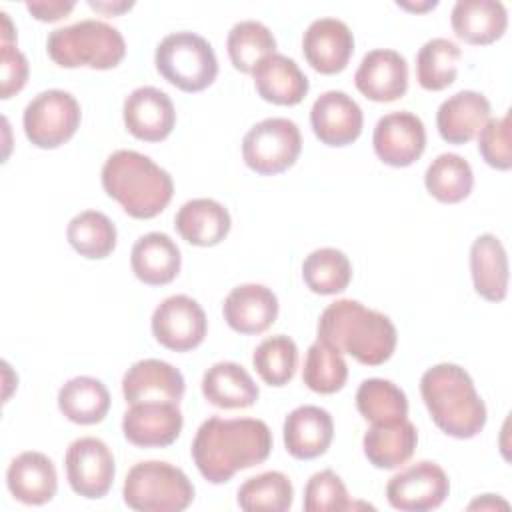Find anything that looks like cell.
Here are the masks:
<instances>
[{"instance_id":"1","label":"cell","mask_w":512,"mask_h":512,"mask_svg":"<svg viewBox=\"0 0 512 512\" xmlns=\"http://www.w3.org/2000/svg\"><path fill=\"white\" fill-rule=\"evenodd\" d=\"M272 452V432L258 418L210 416L192 440V458L210 484H224L236 472L262 464Z\"/></svg>"},{"instance_id":"2","label":"cell","mask_w":512,"mask_h":512,"mask_svg":"<svg viewBox=\"0 0 512 512\" xmlns=\"http://www.w3.org/2000/svg\"><path fill=\"white\" fill-rule=\"evenodd\" d=\"M318 340L364 366H380L394 354L398 334L386 314L358 300H336L318 318Z\"/></svg>"},{"instance_id":"3","label":"cell","mask_w":512,"mask_h":512,"mask_svg":"<svg viewBox=\"0 0 512 512\" xmlns=\"http://www.w3.org/2000/svg\"><path fill=\"white\" fill-rule=\"evenodd\" d=\"M420 394L434 424L458 440L474 438L486 424V404L470 374L450 362L428 368L420 378Z\"/></svg>"},{"instance_id":"4","label":"cell","mask_w":512,"mask_h":512,"mask_svg":"<svg viewBox=\"0 0 512 512\" xmlns=\"http://www.w3.org/2000/svg\"><path fill=\"white\" fill-rule=\"evenodd\" d=\"M102 188L128 216L138 220L158 216L174 196L172 176L136 150H116L106 158Z\"/></svg>"},{"instance_id":"5","label":"cell","mask_w":512,"mask_h":512,"mask_svg":"<svg viewBox=\"0 0 512 512\" xmlns=\"http://www.w3.org/2000/svg\"><path fill=\"white\" fill-rule=\"evenodd\" d=\"M46 52L62 68H116L126 56V42L118 28L102 20H80L56 28L46 38Z\"/></svg>"},{"instance_id":"6","label":"cell","mask_w":512,"mask_h":512,"mask_svg":"<svg viewBox=\"0 0 512 512\" xmlns=\"http://www.w3.org/2000/svg\"><path fill=\"white\" fill-rule=\"evenodd\" d=\"M124 504L138 512H180L194 500V486L188 476L160 460L134 464L122 486Z\"/></svg>"},{"instance_id":"7","label":"cell","mask_w":512,"mask_h":512,"mask_svg":"<svg viewBox=\"0 0 512 512\" xmlns=\"http://www.w3.org/2000/svg\"><path fill=\"white\" fill-rule=\"evenodd\" d=\"M158 74L182 92H200L218 76V60L210 42L194 32H172L154 52Z\"/></svg>"},{"instance_id":"8","label":"cell","mask_w":512,"mask_h":512,"mask_svg":"<svg viewBox=\"0 0 512 512\" xmlns=\"http://www.w3.org/2000/svg\"><path fill=\"white\" fill-rule=\"evenodd\" d=\"M302 136L288 118H266L254 124L242 140L244 164L260 176H274L298 160Z\"/></svg>"},{"instance_id":"9","label":"cell","mask_w":512,"mask_h":512,"mask_svg":"<svg viewBox=\"0 0 512 512\" xmlns=\"http://www.w3.org/2000/svg\"><path fill=\"white\" fill-rule=\"evenodd\" d=\"M82 120L78 100L64 90L52 88L36 94L24 108L22 126L26 138L44 150H52L68 142Z\"/></svg>"},{"instance_id":"10","label":"cell","mask_w":512,"mask_h":512,"mask_svg":"<svg viewBox=\"0 0 512 512\" xmlns=\"http://www.w3.org/2000/svg\"><path fill=\"white\" fill-rule=\"evenodd\" d=\"M64 466L70 488L82 498L98 500L112 488L116 464L110 448L100 438L74 440L66 450Z\"/></svg>"},{"instance_id":"11","label":"cell","mask_w":512,"mask_h":512,"mask_svg":"<svg viewBox=\"0 0 512 512\" xmlns=\"http://www.w3.org/2000/svg\"><path fill=\"white\" fill-rule=\"evenodd\" d=\"M208 320L202 306L186 296L176 294L162 300L152 314V334L156 342L174 352H188L206 338Z\"/></svg>"},{"instance_id":"12","label":"cell","mask_w":512,"mask_h":512,"mask_svg":"<svg viewBox=\"0 0 512 512\" xmlns=\"http://www.w3.org/2000/svg\"><path fill=\"white\" fill-rule=\"evenodd\" d=\"M450 492L446 472L430 460L416 462L392 476L386 484V498L402 512H426L438 508Z\"/></svg>"},{"instance_id":"13","label":"cell","mask_w":512,"mask_h":512,"mask_svg":"<svg viewBox=\"0 0 512 512\" xmlns=\"http://www.w3.org/2000/svg\"><path fill=\"white\" fill-rule=\"evenodd\" d=\"M372 144L384 164L406 168L424 154L426 130L416 114L408 110L390 112L376 122Z\"/></svg>"},{"instance_id":"14","label":"cell","mask_w":512,"mask_h":512,"mask_svg":"<svg viewBox=\"0 0 512 512\" xmlns=\"http://www.w3.org/2000/svg\"><path fill=\"white\" fill-rule=\"evenodd\" d=\"M182 412L174 402L130 404L122 418L124 438L138 448H164L176 442L182 432Z\"/></svg>"},{"instance_id":"15","label":"cell","mask_w":512,"mask_h":512,"mask_svg":"<svg viewBox=\"0 0 512 512\" xmlns=\"http://www.w3.org/2000/svg\"><path fill=\"white\" fill-rule=\"evenodd\" d=\"M126 130L144 142H162L176 124V110L166 92L154 86L132 90L122 108Z\"/></svg>"},{"instance_id":"16","label":"cell","mask_w":512,"mask_h":512,"mask_svg":"<svg viewBox=\"0 0 512 512\" xmlns=\"http://www.w3.org/2000/svg\"><path fill=\"white\" fill-rule=\"evenodd\" d=\"M310 124L322 144L340 148L360 136L364 114L352 96L340 90H328L314 100Z\"/></svg>"},{"instance_id":"17","label":"cell","mask_w":512,"mask_h":512,"mask_svg":"<svg viewBox=\"0 0 512 512\" xmlns=\"http://www.w3.org/2000/svg\"><path fill=\"white\" fill-rule=\"evenodd\" d=\"M302 52L316 72L338 74L354 54V34L338 18H318L302 36Z\"/></svg>"},{"instance_id":"18","label":"cell","mask_w":512,"mask_h":512,"mask_svg":"<svg viewBox=\"0 0 512 512\" xmlns=\"http://www.w3.org/2000/svg\"><path fill=\"white\" fill-rule=\"evenodd\" d=\"M354 84L372 102H394L408 90L406 58L388 48L370 50L354 74Z\"/></svg>"},{"instance_id":"19","label":"cell","mask_w":512,"mask_h":512,"mask_svg":"<svg viewBox=\"0 0 512 512\" xmlns=\"http://www.w3.org/2000/svg\"><path fill=\"white\" fill-rule=\"evenodd\" d=\"M122 394L128 404L138 402H174L184 396V376L172 364L158 358L134 362L122 378Z\"/></svg>"},{"instance_id":"20","label":"cell","mask_w":512,"mask_h":512,"mask_svg":"<svg viewBox=\"0 0 512 512\" xmlns=\"http://www.w3.org/2000/svg\"><path fill=\"white\" fill-rule=\"evenodd\" d=\"M226 324L238 334H262L278 318V298L262 284H240L222 304Z\"/></svg>"},{"instance_id":"21","label":"cell","mask_w":512,"mask_h":512,"mask_svg":"<svg viewBox=\"0 0 512 512\" xmlns=\"http://www.w3.org/2000/svg\"><path fill=\"white\" fill-rule=\"evenodd\" d=\"M282 432L286 452L292 458L312 460L330 448L334 438V422L328 410L304 404L286 416Z\"/></svg>"},{"instance_id":"22","label":"cell","mask_w":512,"mask_h":512,"mask_svg":"<svg viewBox=\"0 0 512 512\" xmlns=\"http://www.w3.org/2000/svg\"><path fill=\"white\" fill-rule=\"evenodd\" d=\"M6 484L18 502L40 506L56 496L58 474L54 462L46 454L28 450L10 462Z\"/></svg>"},{"instance_id":"23","label":"cell","mask_w":512,"mask_h":512,"mask_svg":"<svg viewBox=\"0 0 512 512\" xmlns=\"http://www.w3.org/2000/svg\"><path fill=\"white\" fill-rule=\"evenodd\" d=\"M490 102L474 90H462L446 98L436 112V126L444 142L462 146L470 142L490 120Z\"/></svg>"},{"instance_id":"24","label":"cell","mask_w":512,"mask_h":512,"mask_svg":"<svg viewBox=\"0 0 512 512\" xmlns=\"http://www.w3.org/2000/svg\"><path fill=\"white\" fill-rule=\"evenodd\" d=\"M252 78L258 96L278 106L300 104L310 88L308 78L300 66L284 54L266 56L252 70Z\"/></svg>"},{"instance_id":"25","label":"cell","mask_w":512,"mask_h":512,"mask_svg":"<svg viewBox=\"0 0 512 512\" xmlns=\"http://www.w3.org/2000/svg\"><path fill=\"white\" fill-rule=\"evenodd\" d=\"M134 276L148 286L170 284L182 266L180 248L164 232H148L140 236L130 254Z\"/></svg>"},{"instance_id":"26","label":"cell","mask_w":512,"mask_h":512,"mask_svg":"<svg viewBox=\"0 0 512 512\" xmlns=\"http://www.w3.org/2000/svg\"><path fill=\"white\" fill-rule=\"evenodd\" d=\"M418 444L416 426L408 418L372 424L362 440L364 456L376 468L392 470L406 464Z\"/></svg>"},{"instance_id":"27","label":"cell","mask_w":512,"mask_h":512,"mask_svg":"<svg viewBox=\"0 0 512 512\" xmlns=\"http://www.w3.org/2000/svg\"><path fill=\"white\" fill-rule=\"evenodd\" d=\"M450 24L466 44L486 46L506 32L508 12L498 0H458L452 8Z\"/></svg>"},{"instance_id":"28","label":"cell","mask_w":512,"mask_h":512,"mask_svg":"<svg viewBox=\"0 0 512 512\" xmlns=\"http://www.w3.org/2000/svg\"><path fill=\"white\" fill-rule=\"evenodd\" d=\"M178 234L192 246L220 244L232 226L230 212L212 198H194L180 206L174 218Z\"/></svg>"},{"instance_id":"29","label":"cell","mask_w":512,"mask_h":512,"mask_svg":"<svg viewBox=\"0 0 512 512\" xmlns=\"http://www.w3.org/2000/svg\"><path fill=\"white\" fill-rule=\"evenodd\" d=\"M474 290L488 302H502L508 294V256L494 234H480L470 246Z\"/></svg>"},{"instance_id":"30","label":"cell","mask_w":512,"mask_h":512,"mask_svg":"<svg viewBox=\"0 0 512 512\" xmlns=\"http://www.w3.org/2000/svg\"><path fill=\"white\" fill-rule=\"evenodd\" d=\"M202 394L216 408L236 410L252 406L260 390L244 366L236 362H216L202 376Z\"/></svg>"},{"instance_id":"31","label":"cell","mask_w":512,"mask_h":512,"mask_svg":"<svg viewBox=\"0 0 512 512\" xmlns=\"http://www.w3.org/2000/svg\"><path fill=\"white\" fill-rule=\"evenodd\" d=\"M58 408L74 424H98L110 410V392L98 378L76 376L58 390Z\"/></svg>"},{"instance_id":"32","label":"cell","mask_w":512,"mask_h":512,"mask_svg":"<svg viewBox=\"0 0 512 512\" xmlns=\"http://www.w3.org/2000/svg\"><path fill=\"white\" fill-rule=\"evenodd\" d=\"M426 190L444 204H458L470 196L474 174L468 160L458 154L444 152L436 156L424 174Z\"/></svg>"},{"instance_id":"33","label":"cell","mask_w":512,"mask_h":512,"mask_svg":"<svg viewBox=\"0 0 512 512\" xmlns=\"http://www.w3.org/2000/svg\"><path fill=\"white\" fill-rule=\"evenodd\" d=\"M66 238L80 256L88 260H102L114 252L118 232L106 214L98 210H84L68 222Z\"/></svg>"},{"instance_id":"34","label":"cell","mask_w":512,"mask_h":512,"mask_svg":"<svg viewBox=\"0 0 512 512\" xmlns=\"http://www.w3.org/2000/svg\"><path fill=\"white\" fill-rule=\"evenodd\" d=\"M226 50L236 70L252 74L266 56L276 54V38L266 24L258 20H242L230 28Z\"/></svg>"},{"instance_id":"35","label":"cell","mask_w":512,"mask_h":512,"mask_svg":"<svg viewBox=\"0 0 512 512\" xmlns=\"http://www.w3.org/2000/svg\"><path fill=\"white\" fill-rule=\"evenodd\" d=\"M462 50L448 38H432L416 54V80L424 90L438 92L454 84Z\"/></svg>"},{"instance_id":"36","label":"cell","mask_w":512,"mask_h":512,"mask_svg":"<svg viewBox=\"0 0 512 512\" xmlns=\"http://www.w3.org/2000/svg\"><path fill=\"white\" fill-rule=\"evenodd\" d=\"M304 284L320 296L344 292L352 280V264L338 248H318L302 262Z\"/></svg>"},{"instance_id":"37","label":"cell","mask_w":512,"mask_h":512,"mask_svg":"<svg viewBox=\"0 0 512 512\" xmlns=\"http://www.w3.org/2000/svg\"><path fill=\"white\" fill-rule=\"evenodd\" d=\"M238 506L248 512H286L294 500V486L282 472L270 470L248 478L238 488Z\"/></svg>"},{"instance_id":"38","label":"cell","mask_w":512,"mask_h":512,"mask_svg":"<svg viewBox=\"0 0 512 512\" xmlns=\"http://www.w3.org/2000/svg\"><path fill=\"white\" fill-rule=\"evenodd\" d=\"M356 408L364 420L392 422L406 418L408 398L402 388L384 378H366L356 390Z\"/></svg>"},{"instance_id":"39","label":"cell","mask_w":512,"mask_h":512,"mask_svg":"<svg viewBox=\"0 0 512 512\" xmlns=\"http://www.w3.org/2000/svg\"><path fill=\"white\" fill-rule=\"evenodd\" d=\"M348 380V364L342 354L330 344L316 340L304 360L302 382L318 394H334L344 388Z\"/></svg>"},{"instance_id":"40","label":"cell","mask_w":512,"mask_h":512,"mask_svg":"<svg viewBox=\"0 0 512 512\" xmlns=\"http://www.w3.org/2000/svg\"><path fill=\"white\" fill-rule=\"evenodd\" d=\"M252 364L268 386H286L294 378L298 366V346L290 336H270L256 346Z\"/></svg>"},{"instance_id":"41","label":"cell","mask_w":512,"mask_h":512,"mask_svg":"<svg viewBox=\"0 0 512 512\" xmlns=\"http://www.w3.org/2000/svg\"><path fill=\"white\" fill-rule=\"evenodd\" d=\"M352 502L348 498L342 478L334 470H320L310 476L304 486V510L306 512H340L350 510Z\"/></svg>"},{"instance_id":"42","label":"cell","mask_w":512,"mask_h":512,"mask_svg":"<svg viewBox=\"0 0 512 512\" xmlns=\"http://www.w3.org/2000/svg\"><path fill=\"white\" fill-rule=\"evenodd\" d=\"M478 136V152L482 160L496 170L512 168V144H510V114L502 118H490Z\"/></svg>"},{"instance_id":"43","label":"cell","mask_w":512,"mask_h":512,"mask_svg":"<svg viewBox=\"0 0 512 512\" xmlns=\"http://www.w3.org/2000/svg\"><path fill=\"white\" fill-rule=\"evenodd\" d=\"M28 82V60L14 44L0 48V98L18 94Z\"/></svg>"},{"instance_id":"44","label":"cell","mask_w":512,"mask_h":512,"mask_svg":"<svg viewBox=\"0 0 512 512\" xmlns=\"http://www.w3.org/2000/svg\"><path fill=\"white\" fill-rule=\"evenodd\" d=\"M74 2L48 0V2H26V10L40 22H56L66 18L74 10Z\"/></svg>"},{"instance_id":"45","label":"cell","mask_w":512,"mask_h":512,"mask_svg":"<svg viewBox=\"0 0 512 512\" xmlns=\"http://www.w3.org/2000/svg\"><path fill=\"white\" fill-rule=\"evenodd\" d=\"M90 8L94 10H100V12H106V14H120L124 10H130L132 8V2H116V4H104V2H94L90 0L88 2Z\"/></svg>"},{"instance_id":"46","label":"cell","mask_w":512,"mask_h":512,"mask_svg":"<svg viewBox=\"0 0 512 512\" xmlns=\"http://www.w3.org/2000/svg\"><path fill=\"white\" fill-rule=\"evenodd\" d=\"M2 16V44H12L16 40L14 36V30H12V24H10V18L6 12L0 14Z\"/></svg>"},{"instance_id":"47","label":"cell","mask_w":512,"mask_h":512,"mask_svg":"<svg viewBox=\"0 0 512 512\" xmlns=\"http://www.w3.org/2000/svg\"><path fill=\"white\" fill-rule=\"evenodd\" d=\"M400 8H406V10H410V12H424V10H430V8H434L438 2L436 0H432V2H424V4H408V2H396Z\"/></svg>"}]
</instances>
